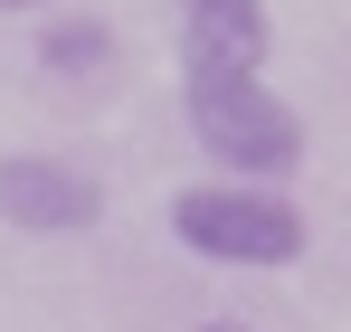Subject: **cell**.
Here are the masks:
<instances>
[{"label":"cell","mask_w":351,"mask_h":332,"mask_svg":"<svg viewBox=\"0 0 351 332\" xmlns=\"http://www.w3.org/2000/svg\"><path fill=\"white\" fill-rule=\"evenodd\" d=\"M0 219L29 237H76L105 219V180L58 152H0Z\"/></svg>","instance_id":"cell-3"},{"label":"cell","mask_w":351,"mask_h":332,"mask_svg":"<svg viewBox=\"0 0 351 332\" xmlns=\"http://www.w3.org/2000/svg\"><path fill=\"white\" fill-rule=\"evenodd\" d=\"M180 67L266 76V0H180Z\"/></svg>","instance_id":"cell-4"},{"label":"cell","mask_w":351,"mask_h":332,"mask_svg":"<svg viewBox=\"0 0 351 332\" xmlns=\"http://www.w3.org/2000/svg\"><path fill=\"white\" fill-rule=\"evenodd\" d=\"M38 67H48V76H105V67H114V29L86 19V10H76V19H48V29H38Z\"/></svg>","instance_id":"cell-5"},{"label":"cell","mask_w":351,"mask_h":332,"mask_svg":"<svg viewBox=\"0 0 351 332\" xmlns=\"http://www.w3.org/2000/svg\"><path fill=\"white\" fill-rule=\"evenodd\" d=\"M10 10H48V0H0V19H10Z\"/></svg>","instance_id":"cell-6"},{"label":"cell","mask_w":351,"mask_h":332,"mask_svg":"<svg viewBox=\"0 0 351 332\" xmlns=\"http://www.w3.org/2000/svg\"><path fill=\"white\" fill-rule=\"evenodd\" d=\"M199 332H256V323H199Z\"/></svg>","instance_id":"cell-7"},{"label":"cell","mask_w":351,"mask_h":332,"mask_svg":"<svg viewBox=\"0 0 351 332\" xmlns=\"http://www.w3.org/2000/svg\"><path fill=\"white\" fill-rule=\"evenodd\" d=\"M171 237L209 266H294L304 257V209L285 190H247V180H199L171 200Z\"/></svg>","instance_id":"cell-2"},{"label":"cell","mask_w":351,"mask_h":332,"mask_svg":"<svg viewBox=\"0 0 351 332\" xmlns=\"http://www.w3.org/2000/svg\"><path fill=\"white\" fill-rule=\"evenodd\" d=\"M180 114L199 133V152L219 171H237L247 190H276L285 171H304V114L266 86V76H209L180 67Z\"/></svg>","instance_id":"cell-1"}]
</instances>
